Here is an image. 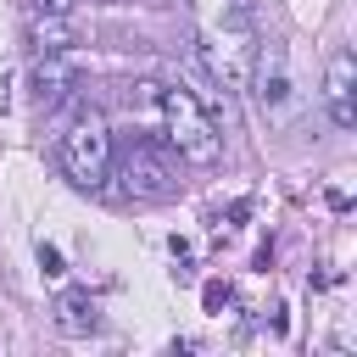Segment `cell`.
I'll list each match as a JSON object with an SVG mask.
<instances>
[{"instance_id": "obj_10", "label": "cell", "mask_w": 357, "mask_h": 357, "mask_svg": "<svg viewBox=\"0 0 357 357\" xmlns=\"http://www.w3.org/2000/svg\"><path fill=\"white\" fill-rule=\"evenodd\" d=\"M73 6H78V0H28V11H33V17H67Z\"/></svg>"}, {"instance_id": "obj_11", "label": "cell", "mask_w": 357, "mask_h": 357, "mask_svg": "<svg viewBox=\"0 0 357 357\" xmlns=\"http://www.w3.org/2000/svg\"><path fill=\"white\" fill-rule=\"evenodd\" d=\"M39 268H45L50 279H56V273H67V268H61V251H56V245H39Z\"/></svg>"}, {"instance_id": "obj_8", "label": "cell", "mask_w": 357, "mask_h": 357, "mask_svg": "<svg viewBox=\"0 0 357 357\" xmlns=\"http://www.w3.org/2000/svg\"><path fill=\"white\" fill-rule=\"evenodd\" d=\"M78 45V33L67 28V17H33L28 22V50L33 56H67Z\"/></svg>"}, {"instance_id": "obj_2", "label": "cell", "mask_w": 357, "mask_h": 357, "mask_svg": "<svg viewBox=\"0 0 357 357\" xmlns=\"http://www.w3.org/2000/svg\"><path fill=\"white\" fill-rule=\"evenodd\" d=\"M117 178V195H134V201H167L178 190V162L151 139V134H128L123 145H112V173Z\"/></svg>"}, {"instance_id": "obj_1", "label": "cell", "mask_w": 357, "mask_h": 357, "mask_svg": "<svg viewBox=\"0 0 357 357\" xmlns=\"http://www.w3.org/2000/svg\"><path fill=\"white\" fill-rule=\"evenodd\" d=\"M156 117L167 123V145H173L184 162H195V167H212V162H218L223 134H218L212 106H206L195 89H184V84H162V89H156Z\"/></svg>"}, {"instance_id": "obj_4", "label": "cell", "mask_w": 357, "mask_h": 357, "mask_svg": "<svg viewBox=\"0 0 357 357\" xmlns=\"http://www.w3.org/2000/svg\"><path fill=\"white\" fill-rule=\"evenodd\" d=\"M251 95H257V106H262L268 123H284V117H290V67H284V50H279V45H262V50H257Z\"/></svg>"}, {"instance_id": "obj_6", "label": "cell", "mask_w": 357, "mask_h": 357, "mask_svg": "<svg viewBox=\"0 0 357 357\" xmlns=\"http://www.w3.org/2000/svg\"><path fill=\"white\" fill-rule=\"evenodd\" d=\"M351 50H335L329 56V78H324V95H329V117H335V128H351L357 123V112H351Z\"/></svg>"}, {"instance_id": "obj_5", "label": "cell", "mask_w": 357, "mask_h": 357, "mask_svg": "<svg viewBox=\"0 0 357 357\" xmlns=\"http://www.w3.org/2000/svg\"><path fill=\"white\" fill-rule=\"evenodd\" d=\"M78 84H84V73L67 56H39V67H33V106L39 112H56V106L73 100Z\"/></svg>"}, {"instance_id": "obj_3", "label": "cell", "mask_w": 357, "mask_h": 357, "mask_svg": "<svg viewBox=\"0 0 357 357\" xmlns=\"http://www.w3.org/2000/svg\"><path fill=\"white\" fill-rule=\"evenodd\" d=\"M61 173L78 190H106V173H112V128H106L100 112H84L61 134Z\"/></svg>"}, {"instance_id": "obj_9", "label": "cell", "mask_w": 357, "mask_h": 357, "mask_svg": "<svg viewBox=\"0 0 357 357\" xmlns=\"http://www.w3.org/2000/svg\"><path fill=\"white\" fill-rule=\"evenodd\" d=\"M229 296H234V290H229V279H206V290H201L206 312H223V307H229Z\"/></svg>"}, {"instance_id": "obj_7", "label": "cell", "mask_w": 357, "mask_h": 357, "mask_svg": "<svg viewBox=\"0 0 357 357\" xmlns=\"http://www.w3.org/2000/svg\"><path fill=\"white\" fill-rule=\"evenodd\" d=\"M50 312H56V329H61V335H95V329H100V312H95L89 290H61Z\"/></svg>"}]
</instances>
